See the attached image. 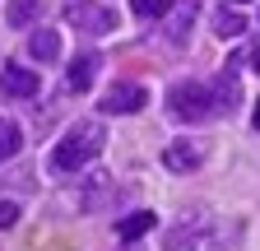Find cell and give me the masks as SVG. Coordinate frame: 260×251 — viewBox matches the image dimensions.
Returning a JSON list of instances; mask_svg holds the SVG:
<instances>
[{
	"label": "cell",
	"instance_id": "1",
	"mask_svg": "<svg viewBox=\"0 0 260 251\" xmlns=\"http://www.w3.org/2000/svg\"><path fill=\"white\" fill-rule=\"evenodd\" d=\"M107 144V131L103 121H79L60 135V144L51 149V172H79L84 163H93Z\"/></svg>",
	"mask_w": 260,
	"mask_h": 251
},
{
	"label": "cell",
	"instance_id": "2",
	"mask_svg": "<svg viewBox=\"0 0 260 251\" xmlns=\"http://www.w3.org/2000/svg\"><path fill=\"white\" fill-rule=\"evenodd\" d=\"M209 107H214V103H209V88L195 84V79H181V84L168 88V112H172V121L195 125V121L209 116Z\"/></svg>",
	"mask_w": 260,
	"mask_h": 251
},
{
	"label": "cell",
	"instance_id": "3",
	"mask_svg": "<svg viewBox=\"0 0 260 251\" xmlns=\"http://www.w3.org/2000/svg\"><path fill=\"white\" fill-rule=\"evenodd\" d=\"M65 23L79 28V33H112L116 14L103 5V0H75V5H65Z\"/></svg>",
	"mask_w": 260,
	"mask_h": 251
},
{
	"label": "cell",
	"instance_id": "4",
	"mask_svg": "<svg viewBox=\"0 0 260 251\" xmlns=\"http://www.w3.org/2000/svg\"><path fill=\"white\" fill-rule=\"evenodd\" d=\"M144 103H149L144 84H112L103 93V112H112V116H130V112H140Z\"/></svg>",
	"mask_w": 260,
	"mask_h": 251
},
{
	"label": "cell",
	"instance_id": "5",
	"mask_svg": "<svg viewBox=\"0 0 260 251\" xmlns=\"http://www.w3.org/2000/svg\"><path fill=\"white\" fill-rule=\"evenodd\" d=\"M200 163H205V144L200 140H172L162 149V168L168 172H195Z\"/></svg>",
	"mask_w": 260,
	"mask_h": 251
},
{
	"label": "cell",
	"instance_id": "6",
	"mask_svg": "<svg viewBox=\"0 0 260 251\" xmlns=\"http://www.w3.org/2000/svg\"><path fill=\"white\" fill-rule=\"evenodd\" d=\"M38 88H42L38 70H23V66H14V60L0 70V93H5V98H38Z\"/></svg>",
	"mask_w": 260,
	"mask_h": 251
},
{
	"label": "cell",
	"instance_id": "7",
	"mask_svg": "<svg viewBox=\"0 0 260 251\" xmlns=\"http://www.w3.org/2000/svg\"><path fill=\"white\" fill-rule=\"evenodd\" d=\"M209 103H214L218 112L242 107V88H237V75H233V70H218V75H214V84H209Z\"/></svg>",
	"mask_w": 260,
	"mask_h": 251
},
{
	"label": "cell",
	"instance_id": "8",
	"mask_svg": "<svg viewBox=\"0 0 260 251\" xmlns=\"http://www.w3.org/2000/svg\"><path fill=\"white\" fill-rule=\"evenodd\" d=\"M98 66H103V60H98L93 51L75 56V60H70V75H65V88H70V93H84V88H93V79H98Z\"/></svg>",
	"mask_w": 260,
	"mask_h": 251
},
{
	"label": "cell",
	"instance_id": "9",
	"mask_svg": "<svg viewBox=\"0 0 260 251\" xmlns=\"http://www.w3.org/2000/svg\"><path fill=\"white\" fill-rule=\"evenodd\" d=\"M195 14H200V0H181V10L172 14V23H168V38H172L177 47L190 38V23H195Z\"/></svg>",
	"mask_w": 260,
	"mask_h": 251
},
{
	"label": "cell",
	"instance_id": "10",
	"mask_svg": "<svg viewBox=\"0 0 260 251\" xmlns=\"http://www.w3.org/2000/svg\"><path fill=\"white\" fill-rule=\"evenodd\" d=\"M28 56H32V60H56V56H60V33L38 28V33L28 38Z\"/></svg>",
	"mask_w": 260,
	"mask_h": 251
},
{
	"label": "cell",
	"instance_id": "11",
	"mask_svg": "<svg viewBox=\"0 0 260 251\" xmlns=\"http://www.w3.org/2000/svg\"><path fill=\"white\" fill-rule=\"evenodd\" d=\"M149 228H153V214H149V209H135V214H125L121 224H116L121 242H135V237H144Z\"/></svg>",
	"mask_w": 260,
	"mask_h": 251
},
{
	"label": "cell",
	"instance_id": "12",
	"mask_svg": "<svg viewBox=\"0 0 260 251\" xmlns=\"http://www.w3.org/2000/svg\"><path fill=\"white\" fill-rule=\"evenodd\" d=\"M38 14H42V0H10V5H5V19H10V28H28Z\"/></svg>",
	"mask_w": 260,
	"mask_h": 251
},
{
	"label": "cell",
	"instance_id": "13",
	"mask_svg": "<svg viewBox=\"0 0 260 251\" xmlns=\"http://www.w3.org/2000/svg\"><path fill=\"white\" fill-rule=\"evenodd\" d=\"M23 149V135H19V125L14 121H0V163L14 159V153Z\"/></svg>",
	"mask_w": 260,
	"mask_h": 251
},
{
	"label": "cell",
	"instance_id": "14",
	"mask_svg": "<svg viewBox=\"0 0 260 251\" xmlns=\"http://www.w3.org/2000/svg\"><path fill=\"white\" fill-rule=\"evenodd\" d=\"M214 28H218V38H237V33H246V19L218 10V14H214Z\"/></svg>",
	"mask_w": 260,
	"mask_h": 251
},
{
	"label": "cell",
	"instance_id": "15",
	"mask_svg": "<svg viewBox=\"0 0 260 251\" xmlns=\"http://www.w3.org/2000/svg\"><path fill=\"white\" fill-rule=\"evenodd\" d=\"M130 10H135L140 19H162L172 10V0H130Z\"/></svg>",
	"mask_w": 260,
	"mask_h": 251
},
{
	"label": "cell",
	"instance_id": "16",
	"mask_svg": "<svg viewBox=\"0 0 260 251\" xmlns=\"http://www.w3.org/2000/svg\"><path fill=\"white\" fill-rule=\"evenodd\" d=\"M19 224V205L14 200H0V228H14Z\"/></svg>",
	"mask_w": 260,
	"mask_h": 251
},
{
	"label": "cell",
	"instance_id": "17",
	"mask_svg": "<svg viewBox=\"0 0 260 251\" xmlns=\"http://www.w3.org/2000/svg\"><path fill=\"white\" fill-rule=\"evenodd\" d=\"M251 66H255V75H260V42H255V51H251Z\"/></svg>",
	"mask_w": 260,
	"mask_h": 251
},
{
	"label": "cell",
	"instance_id": "18",
	"mask_svg": "<svg viewBox=\"0 0 260 251\" xmlns=\"http://www.w3.org/2000/svg\"><path fill=\"white\" fill-rule=\"evenodd\" d=\"M251 121H255V131H260V103H255V116H251Z\"/></svg>",
	"mask_w": 260,
	"mask_h": 251
},
{
	"label": "cell",
	"instance_id": "19",
	"mask_svg": "<svg viewBox=\"0 0 260 251\" xmlns=\"http://www.w3.org/2000/svg\"><path fill=\"white\" fill-rule=\"evenodd\" d=\"M233 5H246V0H233Z\"/></svg>",
	"mask_w": 260,
	"mask_h": 251
}]
</instances>
